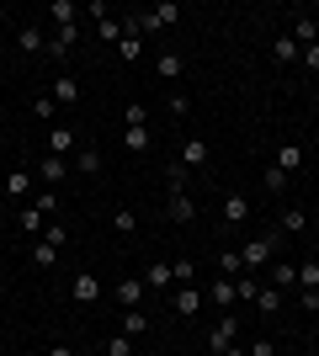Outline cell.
Instances as JSON below:
<instances>
[{
    "mask_svg": "<svg viewBox=\"0 0 319 356\" xmlns=\"http://www.w3.org/2000/svg\"><path fill=\"white\" fill-rule=\"evenodd\" d=\"M272 250H277V234H261V239H245V250H240V261H245V271H261V266H272Z\"/></svg>",
    "mask_w": 319,
    "mask_h": 356,
    "instance_id": "1",
    "label": "cell"
},
{
    "mask_svg": "<svg viewBox=\"0 0 319 356\" xmlns=\"http://www.w3.org/2000/svg\"><path fill=\"white\" fill-rule=\"evenodd\" d=\"M234 335H240V319H234V314H224V319H218V325L208 330V351H218V356H224L229 346H234Z\"/></svg>",
    "mask_w": 319,
    "mask_h": 356,
    "instance_id": "2",
    "label": "cell"
},
{
    "mask_svg": "<svg viewBox=\"0 0 319 356\" xmlns=\"http://www.w3.org/2000/svg\"><path fill=\"white\" fill-rule=\"evenodd\" d=\"M165 213L176 223H192L197 218V202H192V192H186V186H176V192H170V202H165Z\"/></svg>",
    "mask_w": 319,
    "mask_h": 356,
    "instance_id": "3",
    "label": "cell"
},
{
    "mask_svg": "<svg viewBox=\"0 0 319 356\" xmlns=\"http://www.w3.org/2000/svg\"><path fill=\"white\" fill-rule=\"evenodd\" d=\"M101 149H96V144H80L75 149V170H80V176H101Z\"/></svg>",
    "mask_w": 319,
    "mask_h": 356,
    "instance_id": "4",
    "label": "cell"
},
{
    "mask_svg": "<svg viewBox=\"0 0 319 356\" xmlns=\"http://www.w3.org/2000/svg\"><path fill=\"white\" fill-rule=\"evenodd\" d=\"M144 293H149V287H144V277H122V282H117V303H122V309H138V303H144Z\"/></svg>",
    "mask_w": 319,
    "mask_h": 356,
    "instance_id": "5",
    "label": "cell"
},
{
    "mask_svg": "<svg viewBox=\"0 0 319 356\" xmlns=\"http://www.w3.org/2000/svg\"><path fill=\"white\" fill-rule=\"evenodd\" d=\"M208 160H213V149L202 144V138H186V144H181V165H186V170H202Z\"/></svg>",
    "mask_w": 319,
    "mask_h": 356,
    "instance_id": "6",
    "label": "cell"
},
{
    "mask_svg": "<svg viewBox=\"0 0 319 356\" xmlns=\"http://www.w3.org/2000/svg\"><path fill=\"white\" fill-rule=\"evenodd\" d=\"M101 298V277L96 271H75V303H96Z\"/></svg>",
    "mask_w": 319,
    "mask_h": 356,
    "instance_id": "7",
    "label": "cell"
},
{
    "mask_svg": "<svg viewBox=\"0 0 319 356\" xmlns=\"http://www.w3.org/2000/svg\"><path fill=\"white\" fill-rule=\"evenodd\" d=\"M293 43L298 48H309V43H319V16H298V22H293V32H288Z\"/></svg>",
    "mask_w": 319,
    "mask_h": 356,
    "instance_id": "8",
    "label": "cell"
},
{
    "mask_svg": "<svg viewBox=\"0 0 319 356\" xmlns=\"http://www.w3.org/2000/svg\"><path fill=\"white\" fill-rule=\"evenodd\" d=\"M170 309L176 314H197L202 309V287H176V293H170Z\"/></svg>",
    "mask_w": 319,
    "mask_h": 356,
    "instance_id": "9",
    "label": "cell"
},
{
    "mask_svg": "<svg viewBox=\"0 0 319 356\" xmlns=\"http://www.w3.org/2000/svg\"><path fill=\"white\" fill-rule=\"evenodd\" d=\"M64 176H69V160H59V154H43V160H38V181L54 186V181H64Z\"/></svg>",
    "mask_w": 319,
    "mask_h": 356,
    "instance_id": "10",
    "label": "cell"
},
{
    "mask_svg": "<svg viewBox=\"0 0 319 356\" xmlns=\"http://www.w3.org/2000/svg\"><path fill=\"white\" fill-rule=\"evenodd\" d=\"M144 287H149V293H170V287H176V277H170L165 261H154V266L144 271Z\"/></svg>",
    "mask_w": 319,
    "mask_h": 356,
    "instance_id": "11",
    "label": "cell"
},
{
    "mask_svg": "<svg viewBox=\"0 0 319 356\" xmlns=\"http://www.w3.org/2000/svg\"><path fill=\"white\" fill-rule=\"evenodd\" d=\"M48 154L69 160V154H75V134H69V128H48Z\"/></svg>",
    "mask_w": 319,
    "mask_h": 356,
    "instance_id": "12",
    "label": "cell"
},
{
    "mask_svg": "<svg viewBox=\"0 0 319 356\" xmlns=\"http://www.w3.org/2000/svg\"><path fill=\"white\" fill-rule=\"evenodd\" d=\"M144 330H149V314H144V309H122V330H117V335H128V341H138Z\"/></svg>",
    "mask_w": 319,
    "mask_h": 356,
    "instance_id": "13",
    "label": "cell"
},
{
    "mask_svg": "<svg viewBox=\"0 0 319 356\" xmlns=\"http://www.w3.org/2000/svg\"><path fill=\"white\" fill-rule=\"evenodd\" d=\"M234 282H240V277H218V282L208 287V303H213V309H229V303H234Z\"/></svg>",
    "mask_w": 319,
    "mask_h": 356,
    "instance_id": "14",
    "label": "cell"
},
{
    "mask_svg": "<svg viewBox=\"0 0 319 356\" xmlns=\"http://www.w3.org/2000/svg\"><path fill=\"white\" fill-rule=\"evenodd\" d=\"M48 96H54V102H80V80L64 70L59 80H54V90H48Z\"/></svg>",
    "mask_w": 319,
    "mask_h": 356,
    "instance_id": "15",
    "label": "cell"
},
{
    "mask_svg": "<svg viewBox=\"0 0 319 356\" xmlns=\"http://www.w3.org/2000/svg\"><path fill=\"white\" fill-rule=\"evenodd\" d=\"M69 48H75V27H59V32H54V38H48V54H54V59H69Z\"/></svg>",
    "mask_w": 319,
    "mask_h": 356,
    "instance_id": "16",
    "label": "cell"
},
{
    "mask_svg": "<svg viewBox=\"0 0 319 356\" xmlns=\"http://www.w3.org/2000/svg\"><path fill=\"white\" fill-rule=\"evenodd\" d=\"M16 43L27 48V54H48V38H43V27H16Z\"/></svg>",
    "mask_w": 319,
    "mask_h": 356,
    "instance_id": "17",
    "label": "cell"
},
{
    "mask_svg": "<svg viewBox=\"0 0 319 356\" xmlns=\"http://www.w3.org/2000/svg\"><path fill=\"white\" fill-rule=\"evenodd\" d=\"M245 218H250V202H245L240 192H229L224 197V223H245Z\"/></svg>",
    "mask_w": 319,
    "mask_h": 356,
    "instance_id": "18",
    "label": "cell"
},
{
    "mask_svg": "<svg viewBox=\"0 0 319 356\" xmlns=\"http://www.w3.org/2000/svg\"><path fill=\"white\" fill-rule=\"evenodd\" d=\"M170 277H176V287H197V261H170Z\"/></svg>",
    "mask_w": 319,
    "mask_h": 356,
    "instance_id": "19",
    "label": "cell"
},
{
    "mask_svg": "<svg viewBox=\"0 0 319 356\" xmlns=\"http://www.w3.org/2000/svg\"><path fill=\"white\" fill-rule=\"evenodd\" d=\"M272 54H277V64H298V59H304V48L293 43L288 32H282V38H277V43H272Z\"/></svg>",
    "mask_w": 319,
    "mask_h": 356,
    "instance_id": "20",
    "label": "cell"
},
{
    "mask_svg": "<svg viewBox=\"0 0 319 356\" xmlns=\"http://www.w3.org/2000/svg\"><path fill=\"white\" fill-rule=\"evenodd\" d=\"M149 144H154L149 128H122V149H128V154H144Z\"/></svg>",
    "mask_w": 319,
    "mask_h": 356,
    "instance_id": "21",
    "label": "cell"
},
{
    "mask_svg": "<svg viewBox=\"0 0 319 356\" xmlns=\"http://www.w3.org/2000/svg\"><path fill=\"white\" fill-rule=\"evenodd\" d=\"M0 192H6V197H27L32 192V176H27V170H11V176L0 181Z\"/></svg>",
    "mask_w": 319,
    "mask_h": 356,
    "instance_id": "22",
    "label": "cell"
},
{
    "mask_svg": "<svg viewBox=\"0 0 319 356\" xmlns=\"http://www.w3.org/2000/svg\"><path fill=\"white\" fill-rule=\"evenodd\" d=\"M272 287L277 293H298V266H272Z\"/></svg>",
    "mask_w": 319,
    "mask_h": 356,
    "instance_id": "23",
    "label": "cell"
},
{
    "mask_svg": "<svg viewBox=\"0 0 319 356\" xmlns=\"http://www.w3.org/2000/svg\"><path fill=\"white\" fill-rule=\"evenodd\" d=\"M75 6H69V0H54V6H48V22H54V27H75Z\"/></svg>",
    "mask_w": 319,
    "mask_h": 356,
    "instance_id": "24",
    "label": "cell"
},
{
    "mask_svg": "<svg viewBox=\"0 0 319 356\" xmlns=\"http://www.w3.org/2000/svg\"><path fill=\"white\" fill-rule=\"evenodd\" d=\"M298 165H304V149H298V144H282V149H277V170H288V176H293Z\"/></svg>",
    "mask_w": 319,
    "mask_h": 356,
    "instance_id": "25",
    "label": "cell"
},
{
    "mask_svg": "<svg viewBox=\"0 0 319 356\" xmlns=\"http://www.w3.org/2000/svg\"><path fill=\"white\" fill-rule=\"evenodd\" d=\"M181 74H186L181 54H160V80H181Z\"/></svg>",
    "mask_w": 319,
    "mask_h": 356,
    "instance_id": "26",
    "label": "cell"
},
{
    "mask_svg": "<svg viewBox=\"0 0 319 356\" xmlns=\"http://www.w3.org/2000/svg\"><path fill=\"white\" fill-rule=\"evenodd\" d=\"M282 298H288V293H277V287L266 282V287L256 293V309H261V314H277V309H282Z\"/></svg>",
    "mask_w": 319,
    "mask_h": 356,
    "instance_id": "27",
    "label": "cell"
},
{
    "mask_svg": "<svg viewBox=\"0 0 319 356\" xmlns=\"http://www.w3.org/2000/svg\"><path fill=\"white\" fill-rule=\"evenodd\" d=\"M122 122H128V128H149V106H144V102H128V106H122Z\"/></svg>",
    "mask_w": 319,
    "mask_h": 356,
    "instance_id": "28",
    "label": "cell"
},
{
    "mask_svg": "<svg viewBox=\"0 0 319 356\" xmlns=\"http://www.w3.org/2000/svg\"><path fill=\"white\" fill-rule=\"evenodd\" d=\"M154 22H160V27H176V22H181V6H176V0H160V6H154Z\"/></svg>",
    "mask_w": 319,
    "mask_h": 356,
    "instance_id": "29",
    "label": "cell"
},
{
    "mask_svg": "<svg viewBox=\"0 0 319 356\" xmlns=\"http://www.w3.org/2000/svg\"><path fill=\"white\" fill-rule=\"evenodd\" d=\"M54 261H59V250H54V245H48V239H38V245H32V266H54Z\"/></svg>",
    "mask_w": 319,
    "mask_h": 356,
    "instance_id": "30",
    "label": "cell"
},
{
    "mask_svg": "<svg viewBox=\"0 0 319 356\" xmlns=\"http://www.w3.org/2000/svg\"><path fill=\"white\" fill-rule=\"evenodd\" d=\"M22 229H27V234H43V229H48V218H43V213H38V208L27 202V208H22Z\"/></svg>",
    "mask_w": 319,
    "mask_h": 356,
    "instance_id": "31",
    "label": "cell"
},
{
    "mask_svg": "<svg viewBox=\"0 0 319 356\" xmlns=\"http://www.w3.org/2000/svg\"><path fill=\"white\" fill-rule=\"evenodd\" d=\"M256 293H261L256 277H240V282H234V303H256Z\"/></svg>",
    "mask_w": 319,
    "mask_h": 356,
    "instance_id": "32",
    "label": "cell"
},
{
    "mask_svg": "<svg viewBox=\"0 0 319 356\" xmlns=\"http://www.w3.org/2000/svg\"><path fill=\"white\" fill-rule=\"evenodd\" d=\"M165 106H170V118H186V112H192V96H186V90H170Z\"/></svg>",
    "mask_w": 319,
    "mask_h": 356,
    "instance_id": "33",
    "label": "cell"
},
{
    "mask_svg": "<svg viewBox=\"0 0 319 356\" xmlns=\"http://www.w3.org/2000/svg\"><path fill=\"white\" fill-rule=\"evenodd\" d=\"M96 38H101V43H122V22H112V16L96 22Z\"/></svg>",
    "mask_w": 319,
    "mask_h": 356,
    "instance_id": "34",
    "label": "cell"
},
{
    "mask_svg": "<svg viewBox=\"0 0 319 356\" xmlns=\"http://www.w3.org/2000/svg\"><path fill=\"white\" fill-rule=\"evenodd\" d=\"M54 112H59L54 96H38V102H32V118H38V122H54Z\"/></svg>",
    "mask_w": 319,
    "mask_h": 356,
    "instance_id": "35",
    "label": "cell"
},
{
    "mask_svg": "<svg viewBox=\"0 0 319 356\" xmlns=\"http://www.w3.org/2000/svg\"><path fill=\"white\" fill-rule=\"evenodd\" d=\"M304 223H309V213H304V208H288V213H282V223H277V229H288V234H298Z\"/></svg>",
    "mask_w": 319,
    "mask_h": 356,
    "instance_id": "36",
    "label": "cell"
},
{
    "mask_svg": "<svg viewBox=\"0 0 319 356\" xmlns=\"http://www.w3.org/2000/svg\"><path fill=\"white\" fill-rule=\"evenodd\" d=\"M218 271H224V277H240V271H245L240 250H224V255H218Z\"/></svg>",
    "mask_w": 319,
    "mask_h": 356,
    "instance_id": "37",
    "label": "cell"
},
{
    "mask_svg": "<svg viewBox=\"0 0 319 356\" xmlns=\"http://www.w3.org/2000/svg\"><path fill=\"white\" fill-rule=\"evenodd\" d=\"M117 54H122V59H128V64H133L138 54H144V43H138L133 32H122V43H117Z\"/></svg>",
    "mask_w": 319,
    "mask_h": 356,
    "instance_id": "38",
    "label": "cell"
},
{
    "mask_svg": "<svg viewBox=\"0 0 319 356\" xmlns=\"http://www.w3.org/2000/svg\"><path fill=\"white\" fill-rule=\"evenodd\" d=\"M112 223H117V234H133V229H138V213L133 208H117V218H112Z\"/></svg>",
    "mask_w": 319,
    "mask_h": 356,
    "instance_id": "39",
    "label": "cell"
},
{
    "mask_svg": "<svg viewBox=\"0 0 319 356\" xmlns=\"http://www.w3.org/2000/svg\"><path fill=\"white\" fill-rule=\"evenodd\" d=\"M298 287H319V261H304V266H298Z\"/></svg>",
    "mask_w": 319,
    "mask_h": 356,
    "instance_id": "40",
    "label": "cell"
},
{
    "mask_svg": "<svg viewBox=\"0 0 319 356\" xmlns=\"http://www.w3.org/2000/svg\"><path fill=\"white\" fill-rule=\"evenodd\" d=\"M261 186H266V192H282V186H288V170H277V165H272V170L261 176Z\"/></svg>",
    "mask_w": 319,
    "mask_h": 356,
    "instance_id": "41",
    "label": "cell"
},
{
    "mask_svg": "<svg viewBox=\"0 0 319 356\" xmlns=\"http://www.w3.org/2000/svg\"><path fill=\"white\" fill-rule=\"evenodd\" d=\"M106 356H133V341H128V335H112V341H106Z\"/></svg>",
    "mask_w": 319,
    "mask_h": 356,
    "instance_id": "42",
    "label": "cell"
},
{
    "mask_svg": "<svg viewBox=\"0 0 319 356\" xmlns=\"http://www.w3.org/2000/svg\"><path fill=\"white\" fill-rule=\"evenodd\" d=\"M298 303H304L309 314H319V287H298Z\"/></svg>",
    "mask_w": 319,
    "mask_h": 356,
    "instance_id": "43",
    "label": "cell"
},
{
    "mask_svg": "<svg viewBox=\"0 0 319 356\" xmlns=\"http://www.w3.org/2000/svg\"><path fill=\"white\" fill-rule=\"evenodd\" d=\"M32 208H38V213H43V218H48V213L59 208V197H54V192H43V197H38V202H32Z\"/></svg>",
    "mask_w": 319,
    "mask_h": 356,
    "instance_id": "44",
    "label": "cell"
},
{
    "mask_svg": "<svg viewBox=\"0 0 319 356\" xmlns=\"http://www.w3.org/2000/svg\"><path fill=\"white\" fill-rule=\"evenodd\" d=\"M298 64H304V70H319V43H309V48H304V59H298Z\"/></svg>",
    "mask_w": 319,
    "mask_h": 356,
    "instance_id": "45",
    "label": "cell"
},
{
    "mask_svg": "<svg viewBox=\"0 0 319 356\" xmlns=\"http://www.w3.org/2000/svg\"><path fill=\"white\" fill-rule=\"evenodd\" d=\"M250 356H277V346L272 341H256V346H250Z\"/></svg>",
    "mask_w": 319,
    "mask_h": 356,
    "instance_id": "46",
    "label": "cell"
},
{
    "mask_svg": "<svg viewBox=\"0 0 319 356\" xmlns=\"http://www.w3.org/2000/svg\"><path fill=\"white\" fill-rule=\"evenodd\" d=\"M48 356H75V351H69V346H48Z\"/></svg>",
    "mask_w": 319,
    "mask_h": 356,
    "instance_id": "47",
    "label": "cell"
},
{
    "mask_svg": "<svg viewBox=\"0 0 319 356\" xmlns=\"http://www.w3.org/2000/svg\"><path fill=\"white\" fill-rule=\"evenodd\" d=\"M224 356H250V351H245V346H229V351Z\"/></svg>",
    "mask_w": 319,
    "mask_h": 356,
    "instance_id": "48",
    "label": "cell"
},
{
    "mask_svg": "<svg viewBox=\"0 0 319 356\" xmlns=\"http://www.w3.org/2000/svg\"><path fill=\"white\" fill-rule=\"evenodd\" d=\"M309 356H319V351H309Z\"/></svg>",
    "mask_w": 319,
    "mask_h": 356,
    "instance_id": "49",
    "label": "cell"
}]
</instances>
